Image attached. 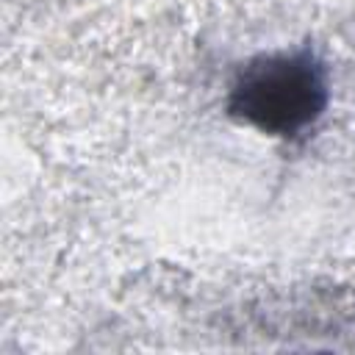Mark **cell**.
I'll return each instance as SVG.
<instances>
[{"label":"cell","instance_id":"1","mask_svg":"<svg viewBox=\"0 0 355 355\" xmlns=\"http://www.w3.org/2000/svg\"><path fill=\"white\" fill-rule=\"evenodd\" d=\"M324 103V72L311 53L261 55L241 69L230 92V114L275 136L313 125Z\"/></svg>","mask_w":355,"mask_h":355}]
</instances>
